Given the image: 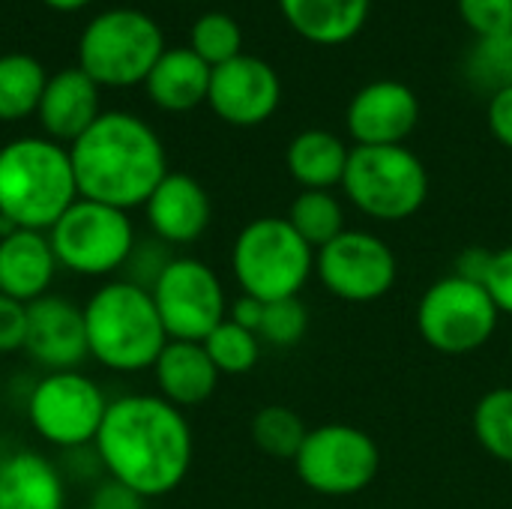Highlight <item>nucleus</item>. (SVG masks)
Returning <instances> with one entry per match:
<instances>
[{
  "label": "nucleus",
  "mask_w": 512,
  "mask_h": 509,
  "mask_svg": "<svg viewBox=\"0 0 512 509\" xmlns=\"http://www.w3.org/2000/svg\"><path fill=\"white\" fill-rule=\"evenodd\" d=\"M93 456L105 477L153 501L183 486L192 468L195 438L186 414L162 396L126 393L108 402Z\"/></svg>",
  "instance_id": "obj_1"
},
{
  "label": "nucleus",
  "mask_w": 512,
  "mask_h": 509,
  "mask_svg": "<svg viewBox=\"0 0 512 509\" xmlns=\"http://www.w3.org/2000/svg\"><path fill=\"white\" fill-rule=\"evenodd\" d=\"M78 195L120 210L144 207L168 174L165 144L156 129L129 111H102L69 144Z\"/></svg>",
  "instance_id": "obj_2"
},
{
  "label": "nucleus",
  "mask_w": 512,
  "mask_h": 509,
  "mask_svg": "<svg viewBox=\"0 0 512 509\" xmlns=\"http://www.w3.org/2000/svg\"><path fill=\"white\" fill-rule=\"evenodd\" d=\"M78 198L69 147L45 135L0 147V225L48 231Z\"/></svg>",
  "instance_id": "obj_3"
},
{
  "label": "nucleus",
  "mask_w": 512,
  "mask_h": 509,
  "mask_svg": "<svg viewBox=\"0 0 512 509\" xmlns=\"http://www.w3.org/2000/svg\"><path fill=\"white\" fill-rule=\"evenodd\" d=\"M87 351L102 369L135 375L153 369L168 333L147 288L129 279L99 285L84 303Z\"/></svg>",
  "instance_id": "obj_4"
},
{
  "label": "nucleus",
  "mask_w": 512,
  "mask_h": 509,
  "mask_svg": "<svg viewBox=\"0 0 512 509\" xmlns=\"http://www.w3.org/2000/svg\"><path fill=\"white\" fill-rule=\"evenodd\" d=\"M231 270L240 291L261 303L300 297L315 273V249L285 216H258L240 228L231 249Z\"/></svg>",
  "instance_id": "obj_5"
},
{
  "label": "nucleus",
  "mask_w": 512,
  "mask_h": 509,
  "mask_svg": "<svg viewBox=\"0 0 512 509\" xmlns=\"http://www.w3.org/2000/svg\"><path fill=\"white\" fill-rule=\"evenodd\" d=\"M345 198L375 222H405L429 198V171L405 147H351L342 177Z\"/></svg>",
  "instance_id": "obj_6"
},
{
  "label": "nucleus",
  "mask_w": 512,
  "mask_h": 509,
  "mask_svg": "<svg viewBox=\"0 0 512 509\" xmlns=\"http://www.w3.org/2000/svg\"><path fill=\"white\" fill-rule=\"evenodd\" d=\"M165 51L159 24L141 9L99 12L78 39V69H84L99 87H135L144 84L150 69Z\"/></svg>",
  "instance_id": "obj_7"
},
{
  "label": "nucleus",
  "mask_w": 512,
  "mask_h": 509,
  "mask_svg": "<svg viewBox=\"0 0 512 509\" xmlns=\"http://www.w3.org/2000/svg\"><path fill=\"white\" fill-rule=\"evenodd\" d=\"M48 240L60 270L84 279H105L123 270L138 246L126 210L78 198L51 228Z\"/></svg>",
  "instance_id": "obj_8"
},
{
  "label": "nucleus",
  "mask_w": 512,
  "mask_h": 509,
  "mask_svg": "<svg viewBox=\"0 0 512 509\" xmlns=\"http://www.w3.org/2000/svg\"><path fill=\"white\" fill-rule=\"evenodd\" d=\"M501 312L480 282L444 276L417 303V330L429 348L447 357L474 354L492 342Z\"/></svg>",
  "instance_id": "obj_9"
},
{
  "label": "nucleus",
  "mask_w": 512,
  "mask_h": 509,
  "mask_svg": "<svg viewBox=\"0 0 512 509\" xmlns=\"http://www.w3.org/2000/svg\"><path fill=\"white\" fill-rule=\"evenodd\" d=\"M108 402L102 387L81 369L45 372L27 393V423L57 450H84L93 447Z\"/></svg>",
  "instance_id": "obj_10"
},
{
  "label": "nucleus",
  "mask_w": 512,
  "mask_h": 509,
  "mask_svg": "<svg viewBox=\"0 0 512 509\" xmlns=\"http://www.w3.org/2000/svg\"><path fill=\"white\" fill-rule=\"evenodd\" d=\"M297 477L306 489L324 498H351L369 489L381 468L375 438L348 423H327L309 429L294 456Z\"/></svg>",
  "instance_id": "obj_11"
},
{
  "label": "nucleus",
  "mask_w": 512,
  "mask_h": 509,
  "mask_svg": "<svg viewBox=\"0 0 512 509\" xmlns=\"http://www.w3.org/2000/svg\"><path fill=\"white\" fill-rule=\"evenodd\" d=\"M150 297L168 339L177 342H204L228 318L222 279L201 258L174 255L150 285Z\"/></svg>",
  "instance_id": "obj_12"
},
{
  "label": "nucleus",
  "mask_w": 512,
  "mask_h": 509,
  "mask_svg": "<svg viewBox=\"0 0 512 509\" xmlns=\"http://www.w3.org/2000/svg\"><path fill=\"white\" fill-rule=\"evenodd\" d=\"M315 273L336 300L375 303L393 291L399 261L378 234L345 228L336 240L315 252Z\"/></svg>",
  "instance_id": "obj_13"
},
{
  "label": "nucleus",
  "mask_w": 512,
  "mask_h": 509,
  "mask_svg": "<svg viewBox=\"0 0 512 509\" xmlns=\"http://www.w3.org/2000/svg\"><path fill=\"white\" fill-rule=\"evenodd\" d=\"M279 102L282 81L276 69L255 54H237L210 72L207 105L219 120L231 126H261L276 114Z\"/></svg>",
  "instance_id": "obj_14"
},
{
  "label": "nucleus",
  "mask_w": 512,
  "mask_h": 509,
  "mask_svg": "<svg viewBox=\"0 0 512 509\" xmlns=\"http://www.w3.org/2000/svg\"><path fill=\"white\" fill-rule=\"evenodd\" d=\"M420 123V99L405 81L381 78L363 84L345 111L354 147H393L405 144Z\"/></svg>",
  "instance_id": "obj_15"
},
{
  "label": "nucleus",
  "mask_w": 512,
  "mask_h": 509,
  "mask_svg": "<svg viewBox=\"0 0 512 509\" xmlns=\"http://www.w3.org/2000/svg\"><path fill=\"white\" fill-rule=\"evenodd\" d=\"M24 354L45 372L81 369L84 360H90L84 306L60 294H45L33 300L27 306Z\"/></svg>",
  "instance_id": "obj_16"
},
{
  "label": "nucleus",
  "mask_w": 512,
  "mask_h": 509,
  "mask_svg": "<svg viewBox=\"0 0 512 509\" xmlns=\"http://www.w3.org/2000/svg\"><path fill=\"white\" fill-rule=\"evenodd\" d=\"M150 234L171 246H189L204 237L213 219V204L207 189L183 171H168L162 183L144 204Z\"/></svg>",
  "instance_id": "obj_17"
},
{
  "label": "nucleus",
  "mask_w": 512,
  "mask_h": 509,
  "mask_svg": "<svg viewBox=\"0 0 512 509\" xmlns=\"http://www.w3.org/2000/svg\"><path fill=\"white\" fill-rule=\"evenodd\" d=\"M99 114V84L84 69L72 66L48 75L36 108V120L45 129V138L69 147L96 123Z\"/></svg>",
  "instance_id": "obj_18"
},
{
  "label": "nucleus",
  "mask_w": 512,
  "mask_h": 509,
  "mask_svg": "<svg viewBox=\"0 0 512 509\" xmlns=\"http://www.w3.org/2000/svg\"><path fill=\"white\" fill-rule=\"evenodd\" d=\"M57 258L48 231L9 228L0 234V294L30 306L51 294L57 279Z\"/></svg>",
  "instance_id": "obj_19"
},
{
  "label": "nucleus",
  "mask_w": 512,
  "mask_h": 509,
  "mask_svg": "<svg viewBox=\"0 0 512 509\" xmlns=\"http://www.w3.org/2000/svg\"><path fill=\"white\" fill-rule=\"evenodd\" d=\"M150 372L156 381V396H162L180 411L207 402L222 378L201 342H177V339H168Z\"/></svg>",
  "instance_id": "obj_20"
},
{
  "label": "nucleus",
  "mask_w": 512,
  "mask_h": 509,
  "mask_svg": "<svg viewBox=\"0 0 512 509\" xmlns=\"http://www.w3.org/2000/svg\"><path fill=\"white\" fill-rule=\"evenodd\" d=\"M0 509H66V480L60 468L36 450L3 456Z\"/></svg>",
  "instance_id": "obj_21"
},
{
  "label": "nucleus",
  "mask_w": 512,
  "mask_h": 509,
  "mask_svg": "<svg viewBox=\"0 0 512 509\" xmlns=\"http://www.w3.org/2000/svg\"><path fill=\"white\" fill-rule=\"evenodd\" d=\"M288 27L312 45L336 48L360 36L372 0H276Z\"/></svg>",
  "instance_id": "obj_22"
},
{
  "label": "nucleus",
  "mask_w": 512,
  "mask_h": 509,
  "mask_svg": "<svg viewBox=\"0 0 512 509\" xmlns=\"http://www.w3.org/2000/svg\"><path fill=\"white\" fill-rule=\"evenodd\" d=\"M210 72L207 66L189 45L186 48H165L156 66L150 69L144 87L153 105L171 114H183L207 102L210 90Z\"/></svg>",
  "instance_id": "obj_23"
},
{
  "label": "nucleus",
  "mask_w": 512,
  "mask_h": 509,
  "mask_svg": "<svg viewBox=\"0 0 512 509\" xmlns=\"http://www.w3.org/2000/svg\"><path fill=\"white\" fill-rule=\"evenodd\" d=\"M351 147L330 129H303L285 150V168L300 189H336L342 186Z\"/></svg>",
  "instance_id": "obj_24"
},
{
  "label": "nucleus",
  "mask_w": 512,
  "mask_h": 509,
  "mask_svg": "<svg viewBox=\"0 0 512 509\" xmlns=\"http://www.w3.org/2000/svg\"><path fill=\"white\" fill-rule=\"evenodd\" d=\"M48 75L33 54H3L0 57V120L15 123L36 114L45 93Z\"/></svg>",
  "instance_id": "obj_25"
},
{
  "label": "nucleus",
  "mask_w": 512,
  "mask_h": 509,
  "mask_svg": "<svg viewBox=\"0 0 512 509\" xmlns=\"http://www.w3.org/2000/svg\"><path fill=\"white\" fill-rule=\"evenodd\" d=\"M285 219L315 252L345 231V207L330 189H300Z\"/></svg>",
  "instance_id": "obj_26"
},
{
  "label": "nucleus",
  "mask_w": 512,
  "mask_h": 509,
  "mask_svg": "<svg viewBox=\"0 0 512 509\" xmlns=\"http://www.w3.org/2000/svg\"><path fill=\"white\" fill-rule=\"evenodd\" d=\"M465 78L489 96L512 87V33L477 36L465 57Z\"/></svg>",
  "instance_id": "obj_27"
},
{
  "label": "nucleus",
  "mask_w": 512,
  "mask_h": 509,
  "mask_svg": "<svg viewBox=\"0 0 512 509\" xmlns=\"http://www.w3.org/2000/svg\"><path fill=\"white\" fill-rule=\"evenodd\" d=\"M474 435L492 459L512 465V387H495L477 402Z\"/></svg>",
  "instance_id": "obj_28"
},
{
  "label": "nucleus",
  "mask_w": 512,
  "mask_h": 509,
  "mask_svg": "<svg viewBox=\"0 0 512 509\" xmlns=\"http://www.w3.org/2000/svg\"><path fill=\"white\" fill-rule=\"evenodd\" d=\"M309 429L297 417V411L285 405H267L252 417V441L270 459H291L300 453Z\"/></svg>",
  "instance_id": "obj_29"
},
{
  "label": "nucleus",
  "mask_w": 512,
  "mask_h": 509,
  "mask_svg": "<svg viewBox=\"0 0 512 509\" xmlns=\"http://www.w3.org/2000/svg\"><path fill=\"white\" fill-rule=\"evenodd\" d=\"M201 345H204V351L213 360L219 375H246L261 360V339H258V333L234 324L231 318H225Z\"/></svg>",
  "instance_id": "obj_30"
},
{
  "label": "nucleus",
  "mask_w": 512,
  "mask_h": 509,
  "mask_svg": "<svg viewBox=\"0 0 512 509\" xmlns=\"http://www.w3.org/2000/svg\"><path fill=\"white\" fill-rule=\"evenodd\" d=\"M189 48L207 66H222L237 54H243V30L228 12H207L192 24Z\"/></svg>",
  "instance_id": "obj_31"
},
{
  "label": "nucleus",
  "mask_w": 512,
  "mask_h": 509,
  "mask_svg": "<svg viewBox=\"0 0 512 509\" xmlns=\"http://www.w3.org/2000/svg\"><path fill=\"white\" fill-rule=\"evenodd\" d=\"M309 330V309L300 297H285L264 303V318L258 327L261 345L273 348H294Z\"/></svg>",
  "instance_id": "obj_32"
},
{
  "label": "nucleus",
  "mask_w": 512,
  "mask_h": 509,
  "mask_svg": "<svg viewBox=\"0 0 512 509\" xmlns=\"http://www.w3.org/2000/svg\"><path fill=\"white\" fill-rule=\"evenodd\" d=\"M456 6L474 39L512 33V0H456Z\"/></svg>",
  "instance_id": "obj_33"
},
{
  "label": "nucleus",
  "mask_w": 512,
  "mask_h": 509,
  "mask_svg": "<svg viewBox=\"0 0 512 509\" xmlns=\"http://www.w3.org/2000/svg\"><path fill=\"white\" fill-rule=\"evenodd\" d=\"M483 288L489 291L501 315H512V246L492 252Z\"/></svg>",
  "instance_id": "obj_34"
},
{
  "label": "nucleus",
  "mask_w": 512,
  "mask_h": 509,
  "mask_svg": "<svg viewBox=\"0 0 512 509\" xmlns=\"http://www.w3.org/2000/svg\"><path fill=\"white\" fill-rule=\"evenodd\" d=\"M27 336V306L0 294V354L24 351Z\"/></svg>",
  "instance_id": "obj_35"
},
{
  "label": "nucleus",
  "mask_w": 512,
  "mask_h": 509,
  "mask_svg": "<svg viewBox=\"0 0 512 509\" xmlns=\"http://www.w3.org/2000/svg\"><path fill=\"white\" fill-rule=\"evenodd\" d=\"M87 509H147V498H141L135 489L105 477L99 480V486L90 492Z\"/></svg>",
  "instance_id": "obj_36"
},
{
  "label": "nucleus",
  "mask_w": 512,
  "mask_h": 509,
  "mask_svg": "<svg viewBox=\"0 0 512 509\" xmlns=\"http://www.w3.org/2000/svg\"><path fill=\"white\" fill-rule=\"evenodd\" d=\"M486 120H489L492 135L507 150H512V87L495 93V96H489V114H486Z\"/></svg>",
  "instance_id": "obj_37"
},
{
  "label": "nucleus",
  "mask_w": 512,
  "mask_h": 509,
  "mask_svg": "<svg viewBox=\"0 0 512 509\" xmlns=\"http://www.w3.org/2000/svg\"><path fill=\"white\" fill-rule=\"evenodd\" d=\"M228 318H231L234 324H240V327L258 333L261 318H264V303L255 300V297H249V294H240L234 303H228Z\"/></svg>",
  "instance_id": "obj_38"
},
{
  "label": "nucleus",
  "mask_w": 512,
  "mask_h": 509,
  "mask_svg": "<svg viewBox=\"0 0 512 509\" xmlns=\"http://www.w3.org/2000/svg\"><path fill=\"white\" fill-rule=\"evenodd\" d=\"M489 261H492V252L474 246V249H465L459 258H456V276L462 279H471V282H480L486 279V270H489Z\"/></svg>",
  "instance_id": "obj_39"
},
{
  "label": "nucleus",
  "mask_w": 512,
  "mask_h": 509,
  "mask_svg": "<svg viewBox=\"0 0 512 509\" xmlns=\"http://www.w3.org/2000/svg\"><path fill=\"white\" fill-rule=\"evenodd\" d=\"M42 3L51 9H60V12H75V9H84L90 0H42Z\"/></svg>",
  "instance_id": "obj_40"
}]
</instances>
